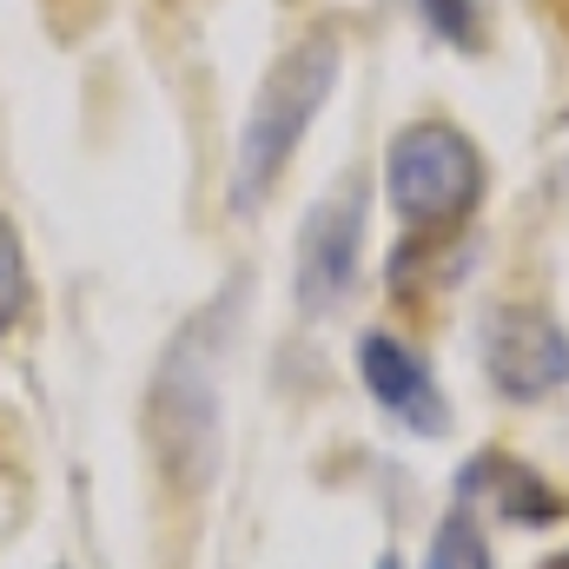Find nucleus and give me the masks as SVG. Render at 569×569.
I'll return each instance as SVG.
<instances>
[{
	"label": "nucleus",
	"instance_id": "obj_11",
	"mask_svg": "<svg viewBox=\"0 0 569 569\" xmlns=\"http://www.w3.org/2000/svg\"><path fill=\"white\" fill-rule=\"evenodd\" d=\"M543 569H569V550H563V557H550V563H543Z\"/></svg>",
	"mask_w": 569,
	"mask_h": 569
},
{
	"label": "nucleus",
	"instance_id": "obj_7",
	"mask_svg": "<svg viewBox=\"0 0 569 569\" xmlns=\"http://www.w3.org/2000/svg\"><path fill=\"white\" fill-rule=\"evenodd\" d=\"M457 490H463V503L503 510L510 523H557V517H563V497H557L530 463H517L510 450H483V457H470L463 477H457Z\"/></svg>",
	"mask_w": 569,
	"mask_h": 569
},
{
	"label": "nucleus",
	"instance_id": "obj_4",
	"mask_svg": "<svg viewBox=\"0 0 569 569\" xmlns=\"http://www.w3.org/2000/svg\"><path fill=\"white\" fill-rule=\"evenodd\" d=\"M483 378L510 405H537L569 385V338L537 305H497L483 311Z\"/></svg>",
	"mask_w": 569,
	"mask_h": 569
},
{
	"label": "nucleus",
	"instance_id": "obj_5",
	"mask_svg": "<svg viewBox=\"0 0 569 569\" xmlns=\"http://www.w3.org/2000/svg\"><path fill=\"white\" fill-rule=\"evenodd\" d=\"M358 246H365V186H338L325 206H311L305 232H298V311H331L351 272H358Z\"/></svg>",
	"mask_w": 569,
	"mask_h": 569
},
{
	"label": "nucleus",
	"instance_id": "obj_3",
	"mask_svg": "<svg viewBox=\"0 0 569 569\" xmlns=\"http://www.w3.org/2000/svg\"><path fill=\"white\" fill-rule=\"evenodd\" d=\"M212 325L219 311L192 318L166 365H159V443L172 450V463H186V483H206L212 457H219V385H212Z\"/></svg>",
	"mask_w": 569,
	"mask_h": 569
},
{
	"label": "nucleus",
	"instance_id": "obj_6",
	"mask_svg": "<svg viewBox=\"0 0 569 569\" xmlns=\"http://www.w3.org/2000/svg\"><path fill=\"white\" fill-rule=\"evenodd\" d=\"M358 378H365V391H371L405 430H418V437H443V430H450V405H443L437 378L425 371V358L405 351L398 338L365 331V338H358Z\"/></svg>",
	"mask_w": 569,
	"mask_h": 569
},
{
	"label": "nucleus",
	"instance_id": "obj_2",
	"mask_svg": "<svg viewBox=\"0 0 569 569\" xmlns=\"http://www.w3.org/2000/svg\"><path fill=\"white\" fill-rule=\"evenodd\" d=\"M385 192L411 232H450L483 192V159L457 127H405L385 152Z\"/></svg>",
	"mask_w": 569,
	"mask_h": 569
},
{
	"label": "nucleus",
	"instance_id": "obj_8",
	"mask_svg": "<svg viewBox=\"0 0 569 569\" xmlns=\"http://www.w3.org/2000/svg\"><path fill=\"white\" fill-rule=\"evenodd\" d=\"M425 569H490V543H483V523L470 517V503L443 510V523L425 550Z\"/></svg>",
	"mask_w": 569,
	"mask_h": 569
},
{
	"label": "nucleus",
	"instance_id": "obj_1",
	"mask_svg": "<svg viewBox=\"0 0 569 569\" xmlns=\"http://www.w3.org/2000/svg\"><path fill=\"white\" fill-rule=\"evenodd\" d=\"M331 87H338V33H325V27L291 40L272 60L266 87L246 113V133H239V166H232V206L239 212H252L272 192V179L291 166L298 140L311 133L318 107L331 100Z\"/></svg>",
	"mask_w": 569,
	"mask_h": 569
},
{
	"label": "nucleus",
	"instance_id": "obj_10",
	"mask_svg": "<svg viewBox=\"0 0 569 569\" xmlns=\"http://www.w3.org/2000/svg\"><path fill=\"white\" fill-rule=\"evenodd\" d=\"M418 7H425V20H437L443 40L477 47V13H470V0H418Z\"/></svg>",
	"mask_w": 569,
	"mask_h": 569
},
{
	"label": "nucleus",
	"instance_id": "obj_9",
	"mask_svg": "<svg viewBox=\"0 0 569 569\" xmlns=\"http://www.w3.org/2000/svg\"><path fill=\"white\" fill-rule=\"evenodd\" d=\"M20 298H27V259H20V232L0 219V331L20 318Z\"/></svg>",
	"mask_w": 569,
	"mask_h": 569
},
{
	"label": "nucleus",
	"instance_id": "obj_12",
	"mask_svg": "<svg viewBox=\"0 0 569 569\" xmlns=\"http://www.w3.org/2000/svg\"><path fill=\"white\" fill-rule=\"evenodd\" d=\"M378 569H398V563H391V557H378Z\"/></svg>",
	"mask_w": 569,
	"mask_h": 569
}]
</instances>
